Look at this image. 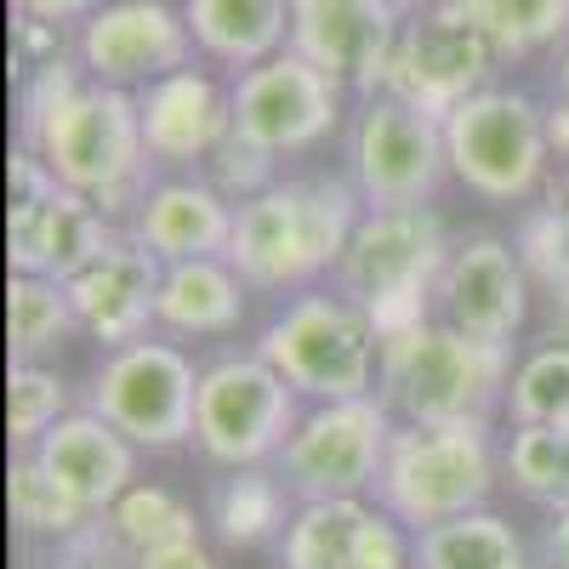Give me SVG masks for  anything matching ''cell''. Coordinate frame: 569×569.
Returning <instances> with one entry per match:
<instances>
[{"label":"cell","instance_id":"cell-1","mask_svg":"<svg viewBox=\"0 0 569 569\" xmlns=\"http://www.w3.org/2000/svg\"><path fill=\"white\" fill-rule=\"evenodd\" d=\"M18 149H29L63 188L86 194L120 228L137 211V200L154 188V171H160L149 160V142H142L137 91L86 80L74 52L46 58L34 80L23 86Z\"/></svg>","mask_w":569,"mask_h":569},{"label":"cell","instance_id":"cell-2","mask_svg":"<svg viewBox=\"0 0 569 569\" xmlns=\"http://www.w3.org/2000/svg\"><path fill=\"white\" fill-rule=\"evenodd\" d=\"M365 200L348 177H279L233 211L228 262L262 297H297L337 273Z\"/></svg>","mask_w":569,"mask_h":569},{"label":"cell","instance_id":"cell-3","mask_svg":"<svg viewBox=\"0 0 569 569\" xmlns=\"http://www.w3.org/2000/svg\"><path fill=\"white\" fill-rule=\"evenodd\" d=\"M501 485L496 416L479 421H399L376 479V507L393 512L410 536L490 507Z\"/></svg>","mask_w":569,"mask_h":569},{"label":"cell","instance_id":"cell-4","mask_svg":"<svg viewBox=\"0 0 569 569\" xmlns=\"http://www.w3.org/2000/svg\"><path fill=\"white\" fill-rule=\"evenodd\" d=\"M512 365L518 359L507 348H485L427 313L382 337L376 399L399 421H479L507 410Z\"/></svg>","mask_w":569,"mask_h":569},{"label":"cell","instance_id":"cell-5","mask_svg":"<svg viewBox=\"0 0 569 569\" xmlns=\"http://www.w3.org/2000/svg\"><path fill=\"white\" fill-rule=\"evenodd\" d=\"M450 246L456 240L445 233L433 206H365L330 284L348 302H359L382 337H393V330L433 313Z\"/></svg>","mask_w":569,"mask_h":569},{"label":"cell","instance_id":"cell-6","mask_svg":"<svg viewBox=\"0 0 569 569\" xmlns=\"http://www.w3.org/2000/svg\"><path fill=\"white\" fill-rule=\"evenodd\" d=\"M257 353L302 393V405L370 399L382 370V330L337 284H313L262 325Z\"/></svg>","mask_w":569,"mask_h":569},{"label":"cell","instance_id":"cell-7","mask_svg":"<svg viewBox=\"0 0 569 569\" xmlns=\"http://www.w3.org/2000/svg\"><path fill=\"white\" fill-rule=\"evenodd\" d=\"M450 177L485 206H530L552 182L547 103L518 86H485L445 114Z\"/></svg>","mask_w":569,"mask_h":569},{"label":"cell","instance_id":"cell-8","mask_svg":"<svg viewBox=\"0 0 569 569\" xmlns=\"http://www.w3.org/2000/svg\"><path fill=\"white\" fill-rule=\"evenodd\" d=\"M302 393L251 348L200 365L194 393V450L211 467H273L302 421Z\"/></svg>","mask_w":569,"mask_h":569},{"label":"cell","instance_id":"cell-9","mask_svg":"<svg viewBox=\"0 0 569 569\" xmlns=\"http://www.w3.org/2000/svg\"><path fill=\"white\" fill-rule=\"evenodd\" d=\"M194 393H200L194 353L166 337H142L103 353V365L91 370L86 410H98L137 450L166 456L194 445Z\"/></svg>","mask_w":569,"mask_h":569},{"label":"cell","instance_id":"cell-10","mask_svg":"<svg viewBox=\"0 0 569 569\" xmlns=\"http://www.w3.org/2000/svg\"><path fill=\"white\" fill-rule=\"evenodd\" d=\"M399 416L382 399H337L308 405L297 433L284 439L273 472L284 479L297 501H370L382 461L393 445Z\"/></svg>","mask_w":569,"mask_h":569},{"label":"cell","instance_id":"cell-11","mask_svg":"<svg viewBox=\"0 0 569 569\" xmlns=\"http://www.w3.org/2000/svg\"><path fill=\"white\" fill-rule=\"evenodd\" d=\"M353 91L284 46L279 58L233 74V137L262 149L268 160H297L330 142L348 120Z\"/></svg>","mask_w":569,"mask_h":569},{"label":"cell","instance_id":"cell-12","mask_svg":"<svg viewBox=\"0 0 569 569\" xmlns=\"http://www.w3.org/2000/svg\"><path fill=\"white\" fill-rule=\"evenodd\" d=\"M450 177L445 120L376 91L348 120V182L365 206H427Z\"/></svg>","mask_w":569,"mask_h":569},{"label":"cell","instance_id":"cell-13","mask_svg":"<svg viewBox=\"0 0 569 569\" xmlns=\"http://www.w3.org/2000/svg\"><path fill=\"white\" fill-rule=\"evenodd\" d=\"M496 69H501V52L490 46V34L472 23V12L461 0H450V7H427V12L405 18L382 91L416 103L421 114L445 120L472 91L496 86Z\"/></svg>","mask_w":569,"mask_h":569},{"label":"cell","instance_id":"cell-14","mask_svg":"<svg viewBox=\"0 0 569 569\" xmlns=\"http://www.w3.org/2000/svg\"><path fill=\"white\" fill-rule=\"evenodd\" d=\"M530 297H536V279L525 251L501 240V233H467V240L450 246V262L439 273L433 319H445L450 330L485 348L512 353V342L530 325Z\"/></svg>","mask_w":569,"mask_h":569},{"label":"cell","instance_id":"cell-15","mask_svg":"<svg viewBox=\"0 0 569 569\" xmlns=\"http://www.w3.org/2000/svg\"><path fill=\"white\" fill-rule=\"evenodd\" d=\"M74 63L98 86L142 91L149 80L194 63V34L171 0H109L74 29Z\"/></svg>","mask_w":569,"mask_h":569},{"label":"cell","instance_id":"cell-16","mask_svg":"<svg viewBox=\"0 0 569 569\" xmlns=\"http://www.w3.org/2000/svg\"><path fill=\"white\" fill-rule=\"evenodd\" d=\"M405 12L388 0H291V52L337 74L353 103L388 86Z\"/></svg>","mask_w":569,"mask_h":569},{"label":"cell","instance_id":"cell-17","mask_svg":"<svg viewBox=\"0 0 569 569\" xmlns=\"http://www.w3.org/2000/svg\"><path fill=\"white\" fill-rule=\"evenodd\" d=\"M279 569H416V536L376 501H297Z\"/></svg>","mask_w":569,"mask_h":569},{"label":"cell","instance_id":"cell-18","mask_svg":"<svg viewBox=\"0 0 569 569\" xmlns=\"http://www.w3.org/2000/svg\"><path fill=\"white\" fill-rule=\"evenodd\" d=\"M142 142L160 171H206V160L233 137V80L217 69H171L137 91Z\"/></svg>","mask_w":569,"mask_h":569},{"label":"cell","instance_id":"cell-19","mask_svg":"<svg viewBox=\"0 0 569 569\" xmlns=\"http://www.w3.org/2000/svg\"><path fill=\"white\" fill-rule=\"evenodd\" d=\"M120 240H126V228L63 182L52 194H23V200L7 206V262H12V273L74 279L80 268H91Z\"/></svg>","mask_w":569,"mask_h":569},{"label":"cell","instance_id":"cell-20","mask_svg":"<svg viewBox=\"0 0 569 569\" xmlns=\"http://www.w3.org/2000/svg\"><path fill=\"white\" fill-rule=\"evenodd\" d=\"M160 279H166V262L154 251H142L137 240H120L63 284H69V302H74V319L86 337L103 348H126L160 330Z\"/></svg>","mask_w":569,"mask_h":569},{"label":"cell","instance_id":"cell-21","mask_svg":"<svg viewBox=\"0 0 569 569\" xmlns=\"http://www.w3.org/2000/svg\"><path fill=\"white\" fill-rule=\"evenodd\" d=\"M233 206L222 188L200 171H166L154 177V188L137 200V211L126 217V240H137L142 251H154L166 268L171 262H194V257H228L233 240Z\"/></svg>","mask_w":569,"mask_h":569},{"label":"cell","instance_id":"cell-22","mask_svg":"<svg viewBox=\"0 0 569 569\" xmlns=\"http://www.w3.org/2000/svg\"><path fill=\"white\" fill-rule=\"evenodd\" d=\"M52 479L91 512H109L131 485H137V445L126 433H114V427L98 416V410H69L52 433H46L34 450H29Z\"/></svg>","mask_w":569,"mask_h":569},{"label":"cell","instance_id":"cell-23","mask_svg":"<svg viewBox=\"0 0 569 569\" xmlns=\"http://www.w3.org/2000/svg\"><path fill=\"white\" fill-rule=\"evenodd\" d=\"M194 52L211 69L246 74L291 46V0H182Z\"/></svg>","mask_w":569,"mask_h":569},{"label":"cell","instance_id":"cell-24","mask_svg":"<svg viewBox=\"0 0 569 569\" xmlns=\"http://www.w3.org/2000/svg\"><path fill=\"white\" fill-rule=\"evenodd\" d=\"M251 284L240 279L228 257H194V262H171L160 279V330L177 342L194 337H228L246 319Z\"/></svg>","mask_w":569,"mask_h":569},{"label":"cell","instance_id":"cell-25","mask_svg":"<svg viewBox=\"0 0 569 569\" xmlns=\"http://www.w3.org/2000/svg\"><path fill=\"white\" fill-rule=\"evenodd\" d=\"M297 512V496L284 490L273 467H228L206 490V525L222 547H262L279 541Z\"/></svg>","mask_w":569,"mask_h":569},{"label":"cell","instance_id":"cell-26","mask_svg":"<svg viewBox=\"0 0 569 569\" xmlns=\"http://www.w3.org/2000/svg\"><path fill=\"white\" fill-rule=\"evenodd\" d=\"M7 507H12V525L29 541H46L58 552H69V547H80V541H91L103 530V512L80 507L29 450L12 456V467H7Z\"/></svg>","mask_w":569,"mask_h":569},{"label":"cell","instance_id":"cell-27","mask_svg":"<svg viewBox=\"0 0 569 569\" xmlns=\"http://www.w3.org/2000/svg\"><path fill=\"white\" fill-rule=\"evenodd\" d=\"M416 569H541L518 536L512 518L496 507L461 512L450 525H433L416 536Z\"/></svg>","mask_w":569,"mask_h":569},{"label":"cell","instance_id":"cell-28","mask_svg":"<svg viewBox=\"0 0 569 569\" xmlns=\"http://www.w3.org/2000/svg\"><path fill=\"white\" fill-rule=\"evenodd\" d=\"M80 330L69 284L46 273H12L7 279V353L12 365H46Z\"/></svg>","mask_w":569,"mask_h":569},{"label":"cell","instance_id":"cell-29","mask_svg":"<svg viewBox=\"0 0 569 569\" xmlns=\"http://www.w3.org/2000/svg\"><path fill=\"white\" fill-rule=\"evenodd\" d=\"M103 536L109 547L131 563L154 547H177V541H200V512L188 507L177 490L137 479L109 512H103Z\"/></svg>","mask_w":569,"mask_h":569},{"label":"cell","instance_id":"cell-30","mask_svg":"<svg viewBox=\"0 0 569 569\" xmlns=\"http://www.w3.org/2000/svg\"><path fill=\"white\" fill-rule=\"evenodd\" d=\"M490 34L501 63H525V58H558L569 46V0H461Z\"/></svg>","mask_w":569,"mask_h":569},{"label":"cell","instance_id":"cell-31","mask_svg":"<svg viewBox=\"0 0 569 569\" xmlns=\"http://www.w3.org/2000/svg\"><path fill=\"white\" fill-rule=\"evenodd\" d=\"M501 479L547 512L569 507V427H547V421L512 427L501 439Z\"/></svg>","mask_w":569,"mask_h":569},{"label":"cell","instance_id":"cell-32","mask_svg":"<svg viewBox=\"0 0 569 569\" xmlns=\"http://www.w3.org/2000/svg\"><path fill=\"white\" fill-rule=\"evenodd\" d=\"M507 416L512 427H525V421L569 427V337H547L512 365Z\"/></svg>","mask_w":569,"mask_h":569},{"label":"cell","instance_id":"cell-33","mask_svg":"<svg viewBox=\"0 0 569 569\" xmlns=\"http://www.w3.org/2000/svg\"><path fill=\"white\" fill-rule=\"evenodd\" d=\"M69 416V382L52 365H12L7 370V439L12 456L34 450Z\"/></svg>","mask_w":569,"mask_h":569},{"label":"cell","instance_id":"cell-34","mask_svg":"<svg viewBox=\"0 0 569 569\" xmlns=\"http://www.w3.org/2000/svg\"><path fill=\"white\" fill-rule=\"evenodd\" d=\"M200 177H211L233 206H246L251 194H262V188H273V182H279V160H268L262 149H251V142H240V137H228L222 149L206 160V171H200Z\"/></svg>","mask_w":569,"mask_h":569},{"label":"cell","instance_id":"cell-35","mask_svg":"<svg viewBox=\"0 0 569 569\" xmlns=\"http://www.w3.org/2000/svg\"><path fill=\"white\" fill-rule=\"evenodd\" d=\"M109 0H12L18 18H34V23H52V29H80L91 12H103Z\"/></svg>","mask_w":569,"mask_h":569},{"label":"cell","instance_id":"cell-36","mask_svg":"<svg viewBox=\"0 0 569 569\" xmlns=\"http://www.w3.org/2000/svg\"><path fill=\"white\" fill-rule=\"evenodd\" d=\"M131 569H217V558L206 541H177V547H154V552L131 558Z\"/></svg>","mask_w":569,"mask_h":569},{"label":"cell","instance_id":"cell-37","mask_svg":"<svg viewBox=\"0 0 569 569\" xmlns=\"http://www.w3.org/2000/svg\"><path fill=\"white\" fill-rule=\"evenodd\" d=\"M58 569H131L114 547H109V536L98 530L91 541H80V547H69V552H58Z\"/></svg>","mask_w":569,"mask_h":569},{"label":"cell","instance_id":"cell-38","mask_svg":"<svg viewBox=\"0 0 569 569\" xmlns=\"http://www.w3.org/2000/svg\"><path fill=\"white\" fill-rule=\"evenodd\" d=\"M541 569H569V507L547 512V530H541Z\"/></svg>","mask_w":569,"mask_h":569},{"label":"cell","instance_id":"cell-39","mask_svg":"<svg viewBox=\"0 0 569 569\" xmlns=\"http://www.w3.org/2000/svg\"><path fill=\"white\" fill-rule=\"evenodd\" d=\"M547 131H552V154L569 166V98H558V91L547 103Z\"/></svg>","mask_w":569,"mask_h":569},{"label":"cell","instance_id":"cell-40","mask_svg":"<svg viewBox=\"0 0 569 569\" xmlns=\"http://www.w3.org/2000/svg\"><path fill=\"white\" fill-rule=\"evenodd\" d=\"M552 91H558V98H569V46L552 58Z\"/></svg>","mask_w":569,"mask_h":569},{"label":"cell","instance_id":"cell-41","mask_svg":"<svg viewBox=\"0 0 569 569\" xmlns=\"http://www.w3.org/2000/svg\"><path fill=\"white\" fill-rule=\"evenodd\" d=\"M388 7H399L410 18V12H427V7H450V0H388Z\"/></svg>","mask_w":569,"mask_h":569}]
</instances>
